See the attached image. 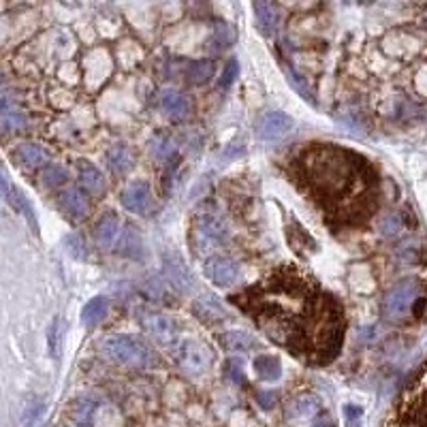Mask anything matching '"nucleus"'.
Wrapping results in <instances>:
<instances>
[{
  "mask_svg": "<svg viewBox=\"0 0 427 427\" xmlns=\"http://www.w3.org/2000/svg\"><path fill=\"white\" fill-rule=\"evenodd\" d=\"M205 278L216 287H231L240 278V265L229 257H210L203 265Z\"/></svg>",
  "mask_w": 427,
  "mask_h": 427,
  "instance_id": "1a4fd4ad",
  "label": "nucleus"
},
{
  "mask_svg": "<svg viewBox=\"0 0 427 427\" xmlns=\"http://www.w3.org/2000/svg\"><path fill=\"white\" fill-rule=\"evenodd\" d=\"M344 419H346V427H361L364 411L355 404H346L344 406Z\"/></svg>",
  "mask_w": 427,
  "mask_h": 427,
  "instance_id": "7c9ffc66",
  "label": "nucleus"
},
{
  "mask_svg": "<svg viewBox=\"0 0 427 427\" xmlns=\"http://www.w3.org/2000/svg\"><path fill=\"white\" fill-rule=\"evenodd\" d=\"M122 205L135 214H143L150 205H152V192H150V186L141 180L137 182H130L124 192H122Z\"/></svg>",
  "mask_w": 427,
  "mask_h": 427,
  "instance_id": "9d476101",
  "label": "nucleus"
},
{
  "mask_svg": "<svg viewBox=\"0 0 427 427\" xmlns=\"http://www.w3.org/2000/svg\"><path fill=\"white\" fill-rule=\"evenodd\" d=\"M77 175H79V184H81V188L86 190V192H90V195H96V197H101L103 192H105V175L92 165V163H88V160H79L77 163Z\"/></svg>",
  "mask_w": 427,
  "mask_h": 427,
  "instance_id": "f8f14e48",
  "label": "nucleus"
},
{
  "mask_svg": "<svg viewBox=\"0 0 427 427\" xmlns=\"http://www.w3.org/2000/svg\"><path fill=\"white\" fill-rule=\"evenodd\" d=\"M107 312H109V302H107V297L96 295V297H92V299L83 306V310H81V321H83V325L92 327V325H98V323L107 317Z\"/></svg>",
  "mask_w": 427,
  "mask_h": 427,
  "instance_id": "a211bd4d",
  "label": "nucleus"
},
{
  "mask_svg": "<svg viewBox=\"0 0 427 427\" xmlns=\"http://www.w3.org/2000/svg\"><path fill=\"white\" fill-rule=\"evenodd\" d=\"M107 165H109V169H113L115 173H126V171L130 169V165H133V152H130L126 145L118 143V145H113V148L109 150V154H107Z\"/></svg>",
  "mask_w": 427,
  "mask_h": 427,
  "instance_id": "4be33fe9",
  "label": "nucleus"
},
{
  "mask_svg": "<svg viewBox=\"0 0 427 427\" xmlns=\"http://www.w3.org/2000/svg\"><path fill=\"white\" fill-rule=\"evenodd\" d=\"M291 128H293V118L284 111H267L254 124V133L263 141H278L284 135H289Z\"/></svg>",
  "mask_w": 427,
  "mask_h": 427,
  "instance_id": "6e6552de",
  "label": "nucleus"
},
{
  "mask_svg": "<svg viewBox=\"0 0 427 427\" xmlns=\"http://www.w3.org/2000/svg\"><path fill=\"white\" fill-rule=\"evenodd\" d=\"M314 427H334V423H331V419H329L327 415H323V417L317 421V426Z\"/></svg>",
  "mask_w": 427,
  "mask_h": 427,
  "instance_id": "c9c22d12",
  "label": "nucleus"
},
{
  "mask_svg": "<svg viewBox=\"0 0 427 427\" xmlns=\"http://www.w3.org/2000/svg\"><path fill=\"white\" fill-rule=\"evenodd\" d=\"M220 342L227 351H233V353H248L257 346V342L244 334V331H229V334H222L220 336Z\"/></svg>",
  "mask_w": 427,
  "mask_h": 427,
  "instance_id": "5701e85b",
  "label": "nucleus"
},
{
  "mask_svg": "<svg viewBox=\"0 0 427 427\" xmlns=\"http://www.w3.org/2000/svg\"><path fill=\"white\" fill-rule=\"evenodd\" d=\"M118 233H120V222H118V216L113 212H107L101 216L98 225H96V240L101 246L109 248L115 244L118 240Z\"/></svg>",
  "mask_w": 427,
  "mask_h": 427,
  "instance_id": "dca6fc26",
  "label": "nucleus"
},
{
  "mask_svg": "<svg viewBox=\"0 0 427 427\" xmlns=\"http://www.w3.org/2000/svg\"><path fill=\"white\" fill-rule=\"evenodd\" d=\"M66 244H68V246L73 248V254H75L77 259H79V257L83 259V257L88 254V250H86V244H83V237H77V235H71Z\"/></svg>",
  "mask_w": 427,
  "mask_h": 427,
  "instance_id": "473e14b6",
  "label": "nucleus"
},
{
  "mask_svg": "<svg viewBox=\"0 0 427 427\" xmlns=\"http://www.w3.org/2000/svg\"><path fill=\"white\" fill-rule=\"evenodd\" d=\"M139 323L145 329V334L152 340H156L158 344L173 346L178 342V327L169 317H165L160 312H143L139 317Z\"/></svg>",
  "mask_w": 427,
  "mask_h": 427,
  "instance_id": "0eeeda50",
  "label": "nucleus"
},
{
  "mask_svg": "<svg viewBox=\"0 0 427 427\" xmlns=\"http://www.w3.org/2000/svg\"><path fill=\"white\" fill-rule=\"evenodd\" d=\"M28 124V115L19 109V107H15V105H4L2 109H0V126L4 128V130H21L24 126Z\"/></svg>",
  "mask_w": 427,
  "mask_h": 427,
  "instance_id": "b1692460",
  "label": "nucleus"
},
{
  "mask_svg": "<svg viewBox=\"0 0 427 427\" xmlns=\"http://www.w3.org/2000/svg\"><path fill=\"white\" fill-rule=\"evenodd\" d=\"M180 366L188 376H203L212 366V351L197 340L180 344Z\"/></svg>",
  "mask_w": 427,
  "mask_h": 427,
  "instance_id": "423d86ee",
  "label": "nucleus"
},
{
  "mask_svg": "<svg viewBox=\"0 0 427 427\" xmlns=\"http://www.w3.org/2000/svg\"><path fill=\"white\" fill-rule=\"evenodd\" d=\"M66 178H68V171L62 165H49L41 173V182L45 188H58L66 182Z\"/></svg>",
  "mask_w": 427,
  "mask_h": 427,
  "instance_id": "cd10ccee",
  "label": "nucleus"
},
{
  "mask_svg": "<svg viewBox=\"0 0 427 427\" xmlns=\"http://www.w3.org/2000/svg\"><path fill=\"white\" fill-rule=\"evenodd\" d=\"M150 150H152L154 158H156V160H163V163H169V160L175 156V143H173V139L167 137V135L154 137L152 143H150Z\"/></svg>",
  "mask_w": 427,
  "mask_h": 427,
  "instance_id": "393cba45",
  "label": "nucleus"
},
{
  "mask_svg": "<svg viewBox=\"0 0 427 427\" xmlns=\"http://www.w3.org/2000/svg\"><path fill=\"white\" fill-rule=\"evenodd\" d=\"M319 295L321 291L297 272H278L233 302L257 321L269 340L293 353L299 329L310 317Z\"/></svg>",
  "mask_w": 427,
  "mask_h": 427,
  "instance_id": "f03ea898",
  "label": "nucleus"
},
{
  "mask_svg": "<svg viewBox=\"0 0 427 427\" xmlns=\"http://www.w3.org/2000/svg\"><path fill=\"white\" fill-rule=\"evenodd\" d=\"M254 13H257V24L265 36L274 34L276 24H278V13L272 2H254Z\"/></svg>",
  "mask_w": 427,
  "mask_h": 427,
  "instance_id": "412c9836",
  "label": "nucleus"
},
{
  "mask_svg": "<svg viewBox=\"0 0 427 427\" xmlns=\"http://www.w3.org/2000/svg\"><path fill=\"white\" fill-rule=\"evenodd\" d=\"M195 317L207 325H214L216 321H222L227 317V312L220 306V302H216L214 297H203V299L195 302Z\"/></svg>",
  "mask_w": 427,
  "mask_h": 427,
  "instance_id": "f3484780",
  "label": "nucleus"
},
{
  "mask_svg": "<svg viewBox=\"0 0 427 427\" xmlns=\"http://www.w3.org/2000/svg\"><path fill=\"white\" fill-rule=\"evenodd\" d=\"M344 331H346V325H344V312L340 304L329 293L321 291L310 317L299 329L293 355L314 366L329 364L331 359L338 357L342 349Z\"/></svg>",
  "mask_w": 427,
  "mask_h": 427,
  "instance_id": "7ed1b4c3",
  "label": "nucleus"
},
{
  "mask_svg": "<svg viewBox=\"0 0 427 427\" xmlns=\"http://www.w3.org/2000/svg\"><path fill=\"white\" fill-rule=\"evenodd\" d=\"M398 229H400V222H398L396 216H387L383 220V233L385 235H393V233H398Z\"/></svg>",
  "mask_w": 427,
  "mask_h": 427,
  "instance_id": "72a5a7b5",
  "label": "nucleus"
},
{
  "mask_svg": "<svg viewBox=\"0 0 427 427\" xmlns=\"http://www.w3.org/2000/svg\"><path fill=\"white\" fill-rule=\"evenodd\" d=\"M237 73H240V64H237V60H231V62L227 64L222 77H220V88L227 90L229 86H233V81L237 79Z\"/></svg>",
  "mask_w": 427,
  "mask_h": 427,
  "instance_id": "2f4dec72",
  "label": "nucleus"
},
{
  "mask_svg": "<svg viewBox=\"0 0 427 427\" xmlns=\"http://www.w3.org/2000/svg\"><path fill=\"white\" fill-rule=\"evenodd\" d=\"M160 109H163V113L169 120L180 122V120H184L188 115L190 103H188V98L182 92H178V90H165L163 96H160Z\"/></svg>",
  "mask_w": 427,
  "mask_h": 427,
  "instance_id": "9b49d317",
  "label": "nucleus"
},
{
  "mask_svg": "<svg viewBox=\"0 0 427 427\" xmlns=\"http://www.w3.org/2000/svg\"><path fill=\"white\" fill-rule=\"evenodd\" d=\"M319 408H321V400H319V398H314V396H302V398H297V400L291 404V415L304 419V417L314 415Z\"/></svg>",
  "mask_w": 427,
  "mask_h": 427,
  "instance_id": "bb28decb",
  "label": "nucleus"
},
{
  "mask_svg": "<svg viewBox=\"0 0 427 427\" xmlns=\"http://www.w3.org/2000/svg\"><path fill=\"white\" fill-rule=\"evenodd\" d=\"M15 158L28 169H36V167H43L47 163L49 154H47V150L43 145L26 141V143H19L15 148Z\"/></svg>",
  "mask_w": 427,
  "mask_h": 427,
  "instance_id": "ddd939ff",
  "label": "nucleus"
},
{
  "mask_svg": "<svg viewBox=\"0 0 427 427\" xmlns=\"http://www.w3.org/2000/svg\"><path fill=\"white\" fill-rule=\"evenodd\" d=\"M103 353L115 364L133 366V368H152L158 364V355L148 342L135 336H124V334L107 338L103 342Z\"/></svg>",
  "mask_w": 427,
  "mask_h": 427,
  "instance_id": "39448f33",
  "label": "nucleus"
},
{
  "mask_svg": "<svg viewBox=\"0 0 427 427\" xmlns=\"http://www.w3.org/2000/svg\"><path fill=\"white\" fill-rule=\"evenodd\" d=\"M2 81H4V77H2V73H0V83H2Z\"/></svg>",
  "mask_w": 427,
  "mask_h": 427,
  "instance_id": "e433bc0d",
  "label": "nucleus"
},
{
  "mask_svg": "<svg viewBox=\"0 0 427 427\" xmlns=\"http://www.w3.org/2000/svg\"><path fill=\"white\" fill-rule=\"evenodd\" d=\"M197 231L207 242H220L225 235V220L216 214H201L197 220Z\"/></svg>",
  "mask_w": 427,
  "mask_h": 427,
  "instance_id": "2eb2a0df",
  "label": "nucleus"
},
{
  "mask_svg": "<svg viewBox=\"0 0 427 427\" xmlns=\"http://www.w3.org/2000/svg\"><path fill=\"white\" fill-rule=\"evenodd\" d=\"M421 282L415 280V278H404L400 282H396L387 295H385V302H383V314L387 321L391 323H400L404 321L411 312H415V317L421 314L426 302L421 297Z\"/></svg>",
  "mask_w": 427,
  "mask_h": 427,
  "instance_id": "20e7f679",
  "label": "nucleus"
},
{
  "mask_svg": "<svg viewBox=\"0 0 427 427\" xmlns=\"http://www.w3.org/2000/svg\"><path fill=\"white\" fill-rule=\"evenodd\" d=\"M60 205L66 214L75 216V218H83L90 210V203H88V197L83 195V190L79 188H66L62 190L60 195Z\"/></svg>",
  "mask_w": 427,
  "mask_h": 427,
  "instance_id": "4468645a",
  "label": "nucleus"
},
{
  "mask_svg": "<svg viewBox=\"0 0 427 427\" xmlns=\"http://www.w3.org/2000/svg\"><path fill=\"white\" fill-rule=\"evenodd\" d=\"M94 408L96 404L88 398H81L73 404V419L79 427H88L92 423V417H94Z\"/></svg>",
  "mask_w": 427,
  "mask_h": 427,
  "instance_id": "a878e982",
  "label": "nucleus"
},
{
  "mask_svg": "<svg viewBox=\"0 0 427 427\" xmlns=\"http://www.w3.org/2000/svg\"><path fill=\"white\" fill-rule=\"evenodd\" d=\"M284 73H287L289 81L293 83V88H295V90H297V92H299V94H302V96H304V98L308 101V103H310V105H317V98H314L312 90L308 88L306 79H304V77H299V75H297V73L293 71V66H289V64L284 66Z\"/></svg>",
  "mask_w": 427,
  "mask_h": 427,
  "instance_id": "c85d7f7f",
  "label": "nucleus"
},
{
  "mask_svg": "<svg viewBox=\"0 0 427 427\" xmlns=\"http://www.w3.org/2000/svg\"><path fill=\"white\" fill-rule=\"evenodd\" d=\"M252 368H254V372H257V376L261 381L274 383V381H278L282 376V364L274 355H261V357H257L254 364H252Z\"/></svg>",
  "mask_w": 427,
  "mask_h": 427,
  "instance_id": "6ab92c4d",
  "label": "nucleus"
},
{
  "mask_svg": "<svg viewBox=\"0 0 427 427\" xmlns=\"http://www.w3.org/2000/svg\"><path fill=\"white\" fill-rule=\"evenodd\" d=\"M120 252L126 254V257H137V254L141 252V240H139L135 233L128 231V233L124 235L122 244H120Z\"/></svg>",
  "mask_w": 427,
  "mask_h": 427,
  "instance_id": "c756f323",
  "label": "nucleus"
},
{
  "mask_svg": "<svg viewBox=\"0 0 427 427\" xmlns=\"http://www.w3.org/2000/svg\"><path fill=\"white\" fill-rule=\"evenodd\" d=\"M304 186L336 222H359L374 212L379 199V173L355 150L314 143L297 160Z\"/></svg>",
  "mask_w": 427,
  "mask_h": 427,
  "instance_id": "f257e3e1",
  "label": "nucleus"
},
{
  "mask_svg": "<svg viewBox=\"0 0 427 427\" xmlns=\"http://www.w3.org/2000/svg\"><path fill=\"white\" fill-rule=\"evenodd\" d=\"M216 73V62L214 60H197L190 62L186 68V81L192 86H203L207 83Z\"/></svg>",
  "mask_w": 427,
  "mask_h": 427,
  "instance_id": "aec40b11",
  "label": "nucleus"
},
{
  "mask_svg": "<svg viewBox=\"0 0 427 427\" xmlns=\"http://www.w3.org/2000/svg\"><path fill=\"white\" fill-rule=\"evenodd\" d=\"M257 400L261 402L263 408H272V406H274V393H269V391H267V396H265V391H261V393L257 396Z\"/></svg>",
  "mask_w": 427,
  "mask_h": 427,
  "instance_id": "f704fd0d",
  "label": "nucleus"
}]
</instances>
